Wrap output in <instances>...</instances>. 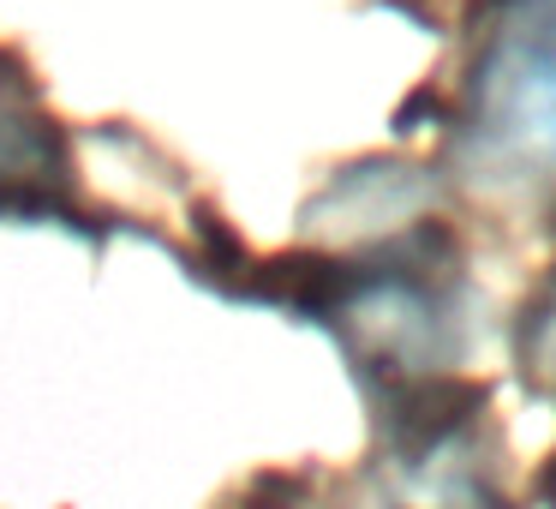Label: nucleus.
Masks as SVG:
<instances>
[{
    "mask_svg": "<svg viewBox=\"0 0 556 509\" xmlns=\"http://www.w3.org/2000/svg\"><path fill=\"white\" fill-rule=\"evenodd\" d=\"M503 121L527 150L556 162V49H532L503 85Z\"/></svg>",
    "mask_w": 556,
    "mask_h": 509,
    "instance_id": "nucleus-1",
    "label": "nucleus"
}]
</instances>
